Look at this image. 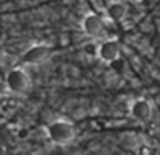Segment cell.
<instances>
[{
  "label": "cell",
  "mask_w": 160,
  "mask_h": 155,
  "mask_svg": "<svg viewBox=\"0 0 160 155\" xmlns=\"http://www.w3.org/2000/svg\"><path fill=\"white\" fill-rule=\"evenodd\" d=\"M46 136L56 145H69L75 139V126L67 119H54L46 126Z\"/></svg>",
  "instance_id": "cell-1"
},
{
  "label": "cell",
  "mask_w": 160,
  "mask_h": 155,
  "mask_svg": "<svg viewBox=\"0 0 160 155\" xmlns=\"http://www.w3.org/2000/svg\"><path fill=\"white\" fill-rule=\"evenodd\" d=\"M7 90L13 95H23L30 88V75L23 67H13L5 75Z\"/></svg>",
  "instance_id": "cell-2"
},
{
  "label": "cell",
  "mask_w": 160,
  "mask_h": 155,
  "mask_svg": "<svg viewBox=\"0 0 160 155\" xmlns=\"http://www.w3.org/2000/svg\"><path fill=\"white\" fill-rule=\"evenodd\" d=\"M51 54H52V48H51L49 44L38 42V44L30 46L25 51L23 56H21V61L28 65H39L42 62H46Z\"/></svg>",
  "instance_id": "cell-3"
},
{
  "label": "cell",
  "mask_w": 160,
  "mask_h": 155,
  "mask_svg": "<svg viewBox=\"0 0 160 155\" xmlns=\"http://www.w3.org/2000/svg\"><path fill=\"white\" fill-rule=\"evenodd\" d=\"M82 29L87 36H90L93 39H98L105 34L106 26H105V21L100 15L88 13V15H85L83 20H82Z\"/></svg>",
  "instance_id": "cell-4"
},
{
  "label": "cell",
  "mask_w": 160,
  "mask_h": 155,
  "mask_svg": "<svg viewBox=\"0 0 160 155\" xmlns=\"http://www.w3.org/2000/svg\"><path fill=\"white\" fill-rule=\"evenodd\" d=\"M121 56V46L118 39H103L98 42V59L101 62H116Z\"/></svg>",
  "instance_id": "cell-5"
},
{
  "label": "cell",
  "mask_w": 160,
  "mask_h": 155,
  "mask_svg": "<svg viewBox=\"0 0 160 155\" xmlns=\"http://www.w3.org/2000/svg\"><path fill=\"white\" fill-rule=\"evenodd\" d=\"M152 113H154V108L147 98H136L129 105V114L136 121H149L152 118Z\"/></svg>",
  "instance_id": "cell-6"
},
{
  "label": "cell",
  "mask_w": 160,
  "mask_h": 155,
  "mask_svg": "<svg viewBox=\"0 0 160 155\" xmlns=\"http://www.w3.org/2000/svg\"><path fill=\"white\" fill-rule=\"evenodd\" d=\"M126 13H128L126 5L119 0H114V2H110L106 5V15L113 23H121L126 18Z\"/></svg>",
  "instance_id": "cell-7"
},
{
  "label": "cell",
  "mask_w": 160,
  "mask_h": 155,
  "mask_svg": "<svg viewBox=\"0 0 160 155\" xmlns=\"http://www.w3.org/2000/svg\"><path fill=\"white\" fill-rule=\"evenodd\" d=\"M136 155H155V147L149 142H142L136 147Z\"/></svg>",
  "instance_id": "cell-8"
},
{
  "label": "cell",
  "mask_w": 160,
  "mask_h": 155,
  "mask_svg": "<svg viewBox=\"0 0 160 155\" xmlns=\"http://www.w3.org/2000/svg\"><path fill=\"white\" fill-rule=\"evenodd\" d=\"M83 51H85L88 56H97V57H98V44H95V42L83 46Z\"/></svg>",
  "instance_id": "cell-9"
}]
</instances>
